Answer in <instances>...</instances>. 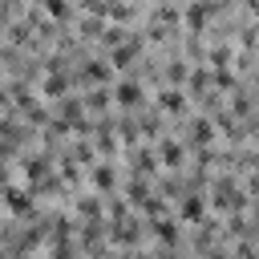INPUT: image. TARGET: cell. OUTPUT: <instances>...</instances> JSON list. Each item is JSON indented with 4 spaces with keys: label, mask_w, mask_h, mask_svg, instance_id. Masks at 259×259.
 Wrapping results in <instances>:
<instances>
[{
    "label": "cell",
    "mask_w": 259,
    "mask_h": 259,
    "mask_svg": "<svg viewBox=\"0 0 259 259\" xmlns=\"http://www.w3.org/2000/svg\"><path fill=\"white\" fill-rule=\"evenodd\" d=\"M210 206H214V210H243L247 198H243V190H239L231 178H219V182H214V198H210Z\"/></svg>",
    "instance_id": "6da1fadb"
},
{
    "label": "cell",
    "mask_w": 259,
    "mask_h": 259,
    "mask_svg": "<svg viewBox=\"0 0 259 259\" xmlns=\"http://www.w3.org/2000/svg\"><path fill=\"white\" fill-rule=\"evenodd\" d=\"M113 105L117 109H142V81L138 77H121L113 85Z\"/></svg>",
    "instance_id": "7a4b0ae2"
},
{
    "label": "cell",
    "mask_w": 259,
    "mask_h": 259,
    "mask_svg": "<svg viewBox=\"0 0 259 259\" xmlns=\"http://www.w3.org/2000/svg\"><path fill=\"white\" fill-rule=\"evenodd\" d=\"M138 57H142V36H125V40L113 45V53H109V61H113L117 73H125L130 65H138Z\"/></svg>",
    "instance_id": "3957f363"
},
{
    "label": "cell",
    "mask_w": 259,
    "mask_h": 259,
    "mask_svg": "<svg viewBox=\"0 0 259 259\" xmlns=\"http://www.w3.org/2000/svg\"><path fill=\"white\" fill-rule=\"evenodd\" d=\"M154 105H158V113H170V117H182L186 113V93L178 89V85H166V89H158V97H154Z\"/></svg>",
    "instance_id": "277c9868"
},
{
    "label": "cell",
    "mask_w": 259,
    "mask_h": 259,
    "mask_svg": "<svg viewBox=\"0 0 259 259\" xmlns=\"http://www.w3.org/2000/svg\"><path fill=\"white\" fill-rule=\"evenodd\" d=\"M202 214H206V202H202L198 186H190V190L182 194V202H178V219H182V223H202Z\"/></svg>",
    "instance_id": "5b68a950"
},
{
    "label": "cell",
    "mask_w": 259,
    "mask_h": 259,
    "mask_svg": "<svg viewBox=\"0 0 259 259\" xmlns=\"http://www.w3.org/2000/svg\"><path fill=\"white\" fill-rule=\"evenodd\" d=\"M89 182H93L97 194H113V186H117V170H113V162H109V158L97 162V166L89 170Z\"/></svg>",
    "instance_id": "8992f818"
},
{
    "label": "cell",
    "mask_w": 259,
    "mask_h": 259,
    "mask_svg": "<svg viewBox=\"0 0 259 259\" xmlns=\"http://www.w3.org/2000/svg\"><path fill=\"white\" fill-rule=\"evenodd\" d=\"M109 73H113V61H97V57H89V61L81 65V73H77V77H81L85 85H105V81H109Z\"/></svg>",
    "instance_id": "52a82bcc"
},
{
    "label": "cell",
    "mask_w": 259,
    "mask_h": 259,
    "mask_svg": "<svg viewBox=\"0 0 259 259\" xmlns=\"http://www.w3.org/2000/svg\"><path fill=\"white\" fill-rule=\"evenodd\" d=\"M158 158H162V166L178 170V166H186V146L174 142V138H162V142H158Z\"/></svg>",
    "instance_id": "ba28073f"
},
{
    "label": "cell",
    "mask_w": 259,
    "mask_h": 259,
    "mask_svg": "<svg viewBox=\"0 0 259 259\" xmlns=\"http://www.w3.org/2000/svg\"><path fill=\"white\" fill-rule=\"evenodd\" d=\"M73 210H77V219H85V223H93V219H101V214H105V206H101V198H97V194H77Z\"/></svg>",
    "instance_id": "9c48e42d"
},
{
    "label": "cell",
    "mask_w": 259,
    "mask_h": 259,
    "mask_svg": "<svg viewBox=\"0 0 259 259\" xmlns=\"http://www.w3.org/2000/svg\"><path fill=\"white\" fill-rule=\"evenodd\" d=\"M150 231H154V239H158L162 247H174V243H178V223H174V219H162V214H158V219H150Z\"/></svg>",
    "instance_id": "30bf717a"
},
{
    "label": "cell",
    "mask_w": 259,
    "mask_h": 259,
    "mask_svg": "<svg viewBox=\"0 0 259 259\" xmlns=\"http://www.w3.org/2000/svg\"><path fill=\"white\" fill-rule=\"evenodd\" d=\"M186 138H190V146H198V150H202V146H210V142H214V121H210V117H198V121L190 125V134H186Z\"/></svg>",
    "instance_id": "8fae6325"
},
{
    "label": "cell",
    "mask_w": 259,
    "mask_h": 259,
    "mask_svg": "<svg viewBox=\"0 0 259 259\" xmlns=\"http://www.w3.org/2000/svg\"><path fill=\"white\" fill-rule=\"evenodd\" d=\"M109 101H113V93H109L105 85H89V93H85V109H89V113H101Z\"/></svg>",
    "instance_id": "7c38bea8"
},
{
    "label": "cell",
    "mask_w": 259,
    "mask_h": 259,
    "mask_svg": "<svg viewBox=\"0 0 259 259\" xmlns=\"http://www.w3.org/2000/svg\"><path fill=\"white\" fill-rule=\"evenodd\" d=\"M40 8H45L49 20H69V16H73V4H69V0H45Z\"/></svg>",
    "instance_id": "4fadbf2b"
},
{
    "label": "cell",
    "mask_w": 259,
    "mask_h": 259,
    "mask_svg": "<svg viewBox=\"0 0 259 259\" xmlns=\"http://www.w3.org/2000/svg\"><path fill=\"white\" fill-rule=\"evenodd\" d=\"M186 81H190L186 61H170V69H166V85H186Z\"/></svg>",
    "instance_id": "5bb4252c"
},
{
    "label": "cell",
    "mask_w": 259,
    "mask_h": 259,
    "mask_svg": "<svg viewBox=\"0 0 259 259\" xmlns=\"http://www.w3.org/2000/svg\"><path fill=\"white\" fill-rule=\"evenodd\" d=\"M255 28H259V24H255Z\"/></svg>",
    "instance_id": "9a60e30c"
}]
</instances>
